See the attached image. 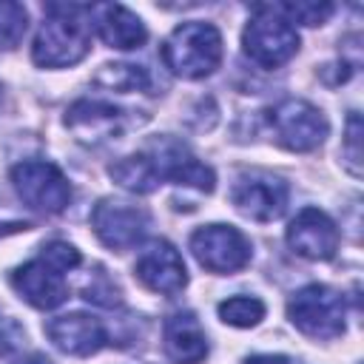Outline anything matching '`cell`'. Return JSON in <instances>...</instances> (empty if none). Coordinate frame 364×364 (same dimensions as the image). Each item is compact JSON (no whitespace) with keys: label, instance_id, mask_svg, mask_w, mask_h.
I'll return each instance as SVG.
<instances>
[{"label":"cell","instance_id":"cell-1","mask_svg":"<svg viewBox=\"0 0 364 364\" xmlns=\"http://www.w3.org/2000/svg\"><path fill=\"white\" fill-rule=\"evenodd\" d=\"M91 6L48 3L46 20L31 46V60L43 68L77 65L91 51Z\"/></svg>","mask_w":364,"mask_h":364},{"label":"cell","instance_id":"cell-2","mask_svg":"<svg viewBox=\"0 0 364 364\" xmlns=\"http://www.w3.org/2000/svg\"><path fill=\"white\" fill-rule=\"evenodd\" d=\"M162 63L182 80H202L222 63V34L213 23H179L162 43Z\"/></svg>","mask_w":364,"mask_h":364},{"label":"cell","instance_id":"cell-3","mask_svg":"<svg viewBox=\"0 0 364 364\" xmlns=\"http://www.w3.org/2000/svg\"><path fill=\"white\" fill-rule=\"evenodd\" d=\"M245 54L262 68H279L299 51V31L279 6H256L242 31Z\"/></svg>","mask_w":364,"mask_h":364},{"label":"cell","instance_id":"cell-4","mask_svg":"<svg viewBox=\"0 0 364 364\" xmlns=\"http://www.w3.org/2000/svg\"><path fill=\"white\" fill-rule=\"evenodd\" d=\"M287 316L299 333L316 341H330L344 333L347 304L344 296L327 284H307L287 301Z\"/></svg>","mask_w":364,"mask_h":364},{"label":"cell","instance_id":"cell-5","mask_svg":"<svg viewBox=\"0 0 364 364\" xmlns=\"http://www.w3.org/2000/svg\"><path fill=\"white\" fill-rule=\"evenodd\" d=\"M270 131L276 142L287 151H313L324 142L330 134L327 117L307 100H282L270 114H267Z\"/></svg>","mask_w":364,"mask_h":364},{"label":"cell","instance_id":"cell-6","mask_svg":"<svg viewBox=\"0 0 364 364\" xmlns=\"http://www.w3.org/2000/svg\"><path fill=\"white\" fill-rule=\"evenodd\" d=\"M17 196L43 213H63L71 202V185L63 171L46 159H26L11 168Z\"/></svg>","mask_w":364,"mask_h":364},{"label":"cell","instance_id":"cell-7","mask_svg":"<svg viewBox=\"0 0 364 364\" xmlns=\"http://www.w3.org/2000/svg\"><path fill=\"white\" fill-rule=\"evenodd\" d=\"M191 250L210 273H236L250 262V242L233 225H205L193 230Z\"/></svg>","mask_w":364,"mask_h":364},{"label":"cell","instance_id":"cell-8","mask_svg":"<svg viewBox=\"0 0 364 364\" xmlns=\"http://www.w3.org/2000/svg\"><path fill=\"white\" fill-rule=\"evenodd\" d=\"M148 225V210L125 199H100L91 210V228L97 239L111 250H131L145 236Z\"/></svg>","mask_w":364,"mask_h":364},{"label":"cell","instance_id":"cell-9","mask_svg":"<svg viewBox=\"0 0 364 364\" xmlns=\"http://www.w3.org/2000/svg\"><path fill=\"white\" fill-rule=\"evenodd\" d=\"M287 196H290V191L279 176L253 171V173L239 176V182L233 185L230 202L245 219L273 222L287 210Z\"/></svg>","mask_w":364,"mask_h":364},{"label":"cell","instance_id":"cell-10","mask_svg":"<svg viewBox=\"0 0 364 364\" xmlns=\"http://www.w3.org/2000/svg\"><path fill=\"white\" fill-rule=\"evenodd\" d=\"M145 154L156 162L162 182L171 179V182L185 185V188H196L199 193H210L216 188V173L205 162H199L182 142H176L171 136L151 139Z\"/></svg>","mask_w":364,"mask_h":364},{"label":"cell","instance_id":"cell-11","mask_svg":"<svg viewBox=\"0 0 364 364\" xmlns=\"http://www.w3.org/2000/svg\"><path fill=\"white\" fill-rule=\"evenodd\" d=\"M134 273H136V279H139L148 290L162 293V296H176V293H182V287L188 284L185 262H182L179 250H176L168 239H154V242H148V245L139 250V256H136Z\"/></svg>","mask_w":364,"mask_h":364},{"label":"cell","instance_id":"cell-12","mask_svg":"<svg viewBox=\"0 0 364 364\" xmlns=\"http://www.w3.org/2000/svg\"><path fill=\"white\" fill-rule=\"evenodd\" d=\"M287 245L296 256L310 262H327L338 250V228L318 208H301L287 225Z\"/></svg>","mask_w":364,"mask_h":364},{"label":"cell","instance_id":"cell-13","mask_svg":"<svg viewBox=\"0 0 364 364\" xmlns=\"http://www.w3.org/2000/svg\"><path fill=\"white\" fill-rule=\"evenodd\" d=\"M43 330L57 350H63L65 355H77V358L94 355L108 341L105 327L88 313H65V316L48 318Z\"/></svg>","mask_w":364,"mask_h":364},{"label":"cell","instance_id":"cell-14","mask_svg":"<svg viewBox=\"0 0 364 364\" xmlns=\"http://www.w3.org/2000/svg\"><path fill=\"white\" fill-rule=\"evenodd\" d=\"M11 284L20 293V299H26L37 310H54L68 299V284L63 273L46 264L43 259H34L17 267L11 273Z\"/></svg>","mask_w":364,"mask_h":364},{"label":"cell","instance_id":"cell-15","mask_svg":"<svg viewBox=\"0 0 364 364\" xmlns=\"http://www.w3.org/2000/svg\"><path fill=\"white\" fill-rule=\"evenodd\" d=\"M91 26L97 28L100 40L111 48H119V51H128V48H139L145 40H148V31H145V23L125 6L119 3H100V6H91Z\"/></svg>","mask_w":364,"mask_h":364},{"label":"cell","instance_id":"cell-16","mask_svg":"<svg viewBox=\"0 0 364 364\" xmlns=\"http://www.w3.org/2000/svg\"><path fill=\"white\" fill-rule=\"evenodd\" d=\"M65 125L74 131V136L85 145H100L105 139H114L122 131V111L108 105V102H97V100H80L68 108L65 114Z\"/></svg>","mask_w":364,"mask_h":364},{"label":"cell","instance_id":"cell-17","mask_svg":"<svg viewBox=\"0 0 364 364\" xmlns=\"http://www.w3.org/2000/svg\"><path fill=\"white\" fill-rule=\"evenodd\" d=\"M162 347L173 364H199L208 355V336L191 310L173 313L162 327Z\"/></svg>","mask_w":364,"mask_h":364},{"label":"cell","instance_id":"cell-18","mask_svg":"<svg viewBox=\"0 0 364 364\" xmlns=\"http://www.w3.org/2000/svg\"><path fill=\"white\" fill-rule=\"evenodd\" d=\"M111 179L131 191V193H154L159 185H162V176H159V168L156 162L142 151V154H131V156H122L117 159L111 168H108Z\"/></svg>","mask_w":364,"mask_h":364},{"label":"cell","instance_id":"cell-19","mask_svg":"<svg viewBox=\"0 0 364 364\" xmlns=\"http://www.w3.org/2000/svg\"><path fill=\"white\" fill-rule=\"evenodd\" d=\"M219 318L230 327H256L264 318V304L256 296H230L219 301Z\"/></svg>","mask_w":364,"mask_h":364},{"label":"cell","instance_id":"cell-20","mask_svg":"<svg viewBox=\"0 0 364 364\" xmlns=\"http://www.w3.org/2000/svg\"><path fill=\"white\" fill-rule=\"evenodd\" d=\"M97 82L111 88V91H139L148 88V71L142 65H131V63H114V65H102L97 74Z\"/></svg>","mask_w":364,"mask_h":364},{"label":"cell","instance_id":"cell-21","mask_svg":"<svg viewBox=\"0 0 364 364\" xmlns=\"http://www.w3.org/2000/svg\"><path fill=\"white\" fill-rule=\"evenodd\" d=\"M28 28V11L23 9V3H11V0H0V48L11 51L20 46V40L26 37Z\"/></svg>","mask_w":364,"mask_h":364},{"label":"cell","instance_id":"cell-22","mask_svg":"<svg viewBox=\"0 0 364 364\" xmlns=\"http://www.w3.org/2000/svg\"><path fill=\"white\" fill-rule=\"evenodd\" d=\"M119 296H122L119 287L114 284V279L102 267H97V273H91L88 284L82 287V299L85 301H94L100 307H119V301H122Z\"/></svg>","mask_w":364,"mask_h":364},{"label":"cell","instance_id":"cell-23","mask_svg":"<svg viewBox=\"0 0 364 364\" xmlns=\"http://www.w3.org/2000/svg\"><path fill=\"white\" fill-rule=\"evenodd\" d=\"M279 9L290 23H301V26H321L333 14L330 3H282Z\"/></svg>","mask_w":364,"mask_h":364},{"label":"cell","instance_id":"cell-24","mask_svg":"<svg viewBox=\"0 0 364 364\" xmlns=\"http://www.w3.org/2000/svg\"><path fill=\"white\" fill-rule=\"evenodd\" d=\"M40 259H43L46 264H51L54 270L63 273V270H74V267L80 264V250H77L74 245H68V242L54 239V242H48V245L43 247Z\"/></svg>","mask_w":364,"mask_h":364},{"label":"cell","instance_id":"cell-25","mask_svg":"<svg viewBox=\"0 0 364 364\" xmlns=\"http://www.w3.org/2000/svg\"><path fill=\"white\" fill-rule=\"evenodd\" d=\"M344 142H347V162H350V171H353L355 176H361V168H358V162H361V119H358L355 111H353L350 119H347Z\"/></svg>","mask_w":364,"mask_h":364},{"label":"cell","instance_id":"cell-26","mask_svg":"<svg viewBox=\"0 0 364 364\" xmlns=\"http://www.w3.org/2000/svg\"><path fill=\"white\" fill-rule=\"evenodd\" d=\"M20 338H23L20 327H17L11 318H0V355L11 353V350L20 344Z\"/></svg>","mask_w":364,"mask_h":364},{"label":"cell","instance_id":"cell-27","mask_svg":"<svg viewBox=\"0 0 364 364\" xmlns=\"http://www.w3.org/2000/svg\"><path fill=\"white\" fill-rule=\"evenodd\" d=\"M245 364H296L290 355H253V358H247Z\"/></svg>","mask_w":364,"mask_h":364},{"label":"cell","instance_id":"cell-28","mask_svg":"<svg viewBox=\"0 0 364 364\" xmlns=\"http://www.w3.org/2000/svg\"><path fill=\"white\" fill-rule=\"evenodd\" d=\"M28 225L26 222H0V236L3 233H17V230H26Z\"/></svg>","mask_w":364,"mask_h":364}]
</instances>
